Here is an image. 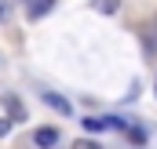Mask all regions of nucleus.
<instances>
[{"instance_id": "3", "label": "nucleus", "mask_w": 157, "mask_h": 149, "mask_svg": "<svg viewBox=\"0 0 157 149\" xmlns=\"http://www.w3.org/2000/svg\"><path fill=\"white\" fill-rule=\"evenodd\" d=\"M44 106H51V109L62 113V116H70V113H73V106H70L62 95H55V91H44Z\"/></svg>"}, {"instance_id": "4", "label": "nucleus", "mask_w": 157, "mask_h": 149, "mask_svg": "<svg viewBox=\"0 0 157 149\" xmlns=\"http://www.w3.org/2000/svg\"><path fill=\"white\" fill-rule=\"evenodd\" d=\"M55 7V0H29V18H44Z\"/></svg>"}, {"instance_id": "6", "label": "nucleus", "mask_w": 157, "mask_h": 149, "mask_svg": "<svg viewBox=\"0 0 157 149\" xmlns=\"http://www.w3.org/2000/svg\"><path fill=\"white\" fill-rule=\"evenodd\" d=\"M128 135H132V142H135V146H143V142H146V131H139V127H128Z\"/></svg>"}, {"instance_id": "8", "label": "nucleus", "mask_w": 157, "mask_h": 149, "mask_svg": "<svg viewBox=\"0 0 157 149\" xmlns=\"http://www.w3.org/2000/svg\"><path fill=\"white\" fill-rule=\"evenodd\" d=\"M84 127H88V131H102V120H95V116H88V120H84Z\"/></svg>"}, {"instance_id": "9", "label": "nucleus", "mask_w": 157, "mask_h": 149, "mask_svg": "<svg viewBox=\"0 0 157 149\" xmlns=\"http://www.w3.org/2000/svg\"><path fill=\"white\" fill-rule=\"evenodd\" d=\"M73 149H99V142H88V138H80V142H73Z\"/></svg>"}, {"instance_id": "7", "label": "nucleus", "mask_w": 157, "mask_h": 149, "mask_svg": "<svg viewBox=\"0 0 157 149\" xmlns=\"http://www.w3.org/2000/svg\"><path fill=\"white\" fill-rule=\"evenodd\" d=\"M11 18V0H0V22Z\"/></svg>"}, {"instance_id": "10", "label": "nucleus", "mask_w": 157, "mask_h": 149, "mask_svg": "<svg viewBox=\"0 0 157 149\" xmlns=\"http://www.w3.org/2000/svg\"><path fill=\"white\" fill-rule=\"evenodd\" d=\"M7 131H11V120H7V116H0V138H4Z\"/></svg>"}, {"instance_id": "2", "label": "nucleus", "mask_w": 157, "mask_h": 149, "mask_svg": "<svg viewBox=\"0 0 157 149\" xmlns=\"http://www.w3.org/2000/svg\"><path fill=\"white\" fill-rule=\"evenodd\" d=\"M33 142H37L40 149H51V146H59V131H55V127H37V131H33Z\"/></svg>"}, {"instance_id": "1", "label": "nucleus", "mask_w": 157, "mask_h": 149, "mask_svg": "<svg viewBox=\"0 0 157 149\" xmlns=\"http://www.w3.org/2000/svg\"><path fill=\"white\" fill-rule=\"evenodd\" d=\"M0 106H4V113H7V120H26V106H22L15 95H4Z\"/></svg>"}, {"instance_id": "11", "label": "nucleus", "mask_w": 157, "mask_h": 149, "mask_svg": "<svg viewBox=\"0 0 157 149\" xmlns=\"http://www.w3.org/2000/svg\"><path fill=\"white\" fill-rule=\"evenodd\" d=\"M154 91H157V80H154Z\"/></svg>"}, {"instance_id": "5", "label": "nucleus", "mask_w": 157, "mask_h": 149, "mask_svg": "<svg viewBox=\"0 0 157 149\" xmlns=\"http://www.w3.org/2000/svg\"><path fill=\"white\" fill-rule=\"evenodd\" d=\"M91 7H95L99 15H117V11H121V0H91Z\"/></svg>"}]
</instances>
